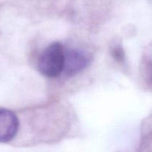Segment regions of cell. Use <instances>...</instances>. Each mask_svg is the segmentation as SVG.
Wrapping results in <instances>:
<instances>
[{"label":"cell","instance_id":"6da1fadb","mask_svg":"<svg viewBox=\"0 0 152 152\" xmlns=\"http://www.w3.org/2000/svg\"><path fill=\"white\" fill-rule=\"evenodd\" d=\"M64 46L59 42L49 45L40 54L38 69L43 76L54 78L63 71L65 53Z\"/></svg>","mask_w":152,"mask_h":152},{"label":"cell","instance_id":"7a4b0ae2","mask_svg":"<svg viewBox=\"0 0 152 152\" xmlns=\"http://www.w3.org/2000/svg\"><path fill=\"white\" fill-rule=\"evenodd\" d=\"M65 62L63 71L68 77H73L84 70L90 63V57L77 48H64Z\"/></svg>","mask_w":152,"mask_h":152},{"label":"cell","instance_id":"3957f363","mask_svg":"<svg viewBox=\"0 0 152 152\" xmlns=\"http://www.w3.org/2000/svg\"><path fill=\"white\" fill-rule=\"evenodd\" d=\"M19 127L17 116L10 110L0 108V142L12 140L17 134Z\"/></svg>","mask_w":152,"mask_h":152},{"label":"cell","instance_id":"277c9868","mask_svg":"<svg viewBox=\"0 0 152 152\" xmlns=\"http://www.w3.org/2000/svg\"><path fill=\"white\" fill-rule=\"evenodd\" d=\"M112 56L117 61V62H123L125 59V53L121 46H116L111 50Z\"/></svg>","mask_w":152,"mask_h":152}]
</instances>
